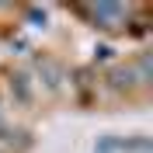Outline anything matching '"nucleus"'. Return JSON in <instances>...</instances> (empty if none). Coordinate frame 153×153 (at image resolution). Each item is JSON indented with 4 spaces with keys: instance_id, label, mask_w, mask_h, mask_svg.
<instances>
[{
    "instance_id": "obj_1",
    "label": "nucleus",
    "mask_w": 153,
    "mask_h": 153,
    "mask_svg": "<svg viewBox=\"0 0 153 153\" xmlns=\"http://www.w3.org/2000/svg\"><path fill=\"white\" fill-rule=\"evenodd\" d=\"M91 14H94V21L101 25V28H111L115 21L125 14V10L118 7V4H97V7H91Z\"/></svg>"
},
{
    "instance_id": "obj_4",
    "label": "nucleus",
    "mask_w": 153,
    "mask_h": 153,
    "mask_svg": "<svg viewBox=\"0 0 153 153\" xmlns=\"http://www.w3.org/2000/svg\"><path fill=\"white\" fill-rule=\"evenodd\" d=\"M132 84V70H118L115 73V87H129Z\"/></svg>"
},
{
    "instance_id": "obj_3",
    "label": "nucleus",
    "mask_w": 153,
    "mask_h": 153,
    "mask_svg": "<svg viewBox=\"0 0 153 153\" xmlns=\"http://www.w3.org/2000/svg\"><path fill=\"white\" fill-rule=\"evenodd\" d=\"M14 91H18L25 101L31 97V87H28V76H25V73H18V76H14Z\"/></svg>"
},
{
    "instance_id": "obj_5",
    "label": "nucleus",
    "mask_w": 153,
    "mask_h": 153,
    "mask_svg": "<svg viewBox=\"0 0 153 153\" xmlns=\"http://www.w3.org/2000/svg\"><path fill=\"white\" fill-rule=\"evenodd\" d=\"M136 73H139V80H150V59H139V66H136Z\"/></svg>"
},
{
    "instance_id": "obj_2",
    "label": "nucleus",
    "mask_w": 153,
    "mask_h": 153,
    "mask_svg": "<svg viewBox=\"0 0 153 153\" xmlns=\"http://www.w3.org/2000/svg\"><path fill=\"white\" fill-rule=\"evenodd\" d=\"M42 70H45V84H49V87H59V76H63V73H59L56 63H49V59H45V63H38V73H42Z\"/></svg>"
}]
</instances>
